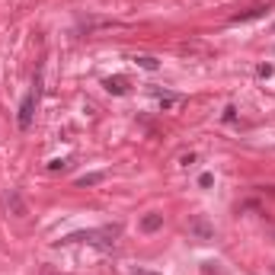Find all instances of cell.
Here are the masks:
<instances>
[{
    "mask_svg": "<svg viewBox=\"0 0 275 275\" xmlns=\"http://www.w3.org/2000/svg\"><path fill=\"white\" fill-rule=\"evenodd\" d=\"M122 234V227L112 224V227H99V231H80V234H68L61 243H77V240H86V243H99V246H109L112 240Z\"/></svg>",
    "mask_w": 275,
    "mask_h": 275,
    "instance_id": "1",
    "label": "cell"
},
{
    "mask_svg": "<svg viewBox=\"0 0 275 275\" xmlns=\"http://www.w3.org/2000/svg\"><path fill=\"white\" fill-rule=\"evenodd\" d=\"M36 99H39V77H36V83H32V90L23 96V103H19V116H16V122H19V128H29L32 125V116H36Z\"/></svg>",
    "mask_w": 275,
    "mask_h": 275,
    "instance_id": "2",
    "label": "cell"
},
{
    "mask_svg": "<svg viewBox=\"0 0 275 275\" xmlns=\"http://www.w3.org/2000/svg\"><path fill=\"white\" fill-rule=\"evenodd\" d=\"M6 208H10V211L16 214V218H26V214H29V208H26L23 196H19L16 189H10V192H6Z\"/></svg>",
    "mask_w": 275,
    "mask_h": 275,
    "instance_id": "3",
    "label": "cell"
},
{
    "mask_svg": "<svg viewBox=\"0 0 275 275\" xmlns=\"http://www.w3.org/2000/svg\"><path fill=\"white\" fill-rule=\"evenodd\" d=\"M103 86L112 93V96H125V93H128V80H125L122 74H116V77H106Z\"/></svg>",
    "mask_w": 275,
    "mask_h": 275,
    "instance_id": "4",
    "label": "cell"
},
{
    "mask_svg": "<svg viewBox=\"0 0 275 275\" xmlns=\"http://www.w3.org/2000/svg\"><path fill=\"white\" fill-rule=\"evenodd\" d=\"M154 96H157V103L163 106V109H176V106L183 103L179 93H166V90H154Z\"/></svg>",
    "mask_w": 275,
    "mask_h": 275,
    "instance_id": "5",
    "label": "cell"
},
{
    "mask_svg": "<svg viewBox=\"0 0 275 275\" xmlns=\"http://www.w3.org/2000/svg\"><path fill=\"white\" fill-rule=\"evenodd\" d=\"M160 227H163V214L151 211V214L141 218V231H144V234H154V231H160Z\"/></svg>",
    "mask_w": 275,
    "mask_h": 275,
    "instance_id": "6",
    "label": "cell"
},
{
    "mask_svg": "<svg viewBox=\"0 0 275 275\" xmlns=\"http://www.w3.org/2000/svg\"><path fill=\"white\" fill-rule=\"evenodd\" d=\"M259 16H266V6H250L243 13H234L231 23H250V19H259Z\"/></svg>",
    "mask_w": 275,
    "mask_h": 275,
    "instance_id": "7",
    "label": "cell"
},
{
    "mask_svg": "<svg viewBox=\"0 0 275 275\" xmlns=\"http://www.w3.org/2000/svg\"><path fill=\"white\" fill-rule=\"evenodd\" d=\"M103 179H106V173H86V176L77 179V186H80V189H86V186H99Z\"/></svg>",
    "mask_w": 275,
    "mask_h": 275,
    "instance_id": "8",
    "label": "cell"
},
{
    "mask_svg": "<svg viewBox=\"0 0 275 275\" xmlns=\"http://www.w3.org/2000/svg\"><path fill=\"white\" fill-rule=\"evenodd\" d=\"M192 234H196V237H202V240H208V237H211L214 231H211V227L205 224L202 218H196V221H192Z\"/></svg>",
    "mask_w": 275,
    "mask_h": 275,
    "instance_id": "9",
    "label": "cell"
},
{
    "mask_svg": "<svg viewBox=\"0 0 275 275\" xmlns=\"http://www.w3.org/2000/svg\"><path fill=\"white\" fill-rule=\"evenodd\" d=\"M135 64H138V68H144V71H157L160 68V61H157V58H151V55H138Z\"/></svg>",
    "mask_w": 275,
    "mask_h": 275,
    "instance_id": "10",
    "label": "cell"
},
{
    "mask_svg": "<svg viewBox=\"0 0 275 275\" xmlns=\"http://www.w3.org/2000/svg\"><path fill=\"white\" fill-rule=\"evenodd\" d=\"M198 186H202V189H211V186H214V176H211V173H202V176H198Z\"/></svg>",
    "mask_w": 275,
    "mask_h": 275,
    "instance_id": "11",
    "label": "cell"
},
{
    "mask_svg": "<svg viewBox=\"0 0 275 275\" xmlns=\"http://www.w3.org/2000/svg\"><path fill=\"white\" fill-rule=\"evenodd\" d=\"M64 166H68V160H51V163H48V170L55 173V170H64Z\"/></svg>",
    "mask_w": 275,
    "mask_h": 275,
    "instance_id": "12",
    "label": "cell"
},
{
    "mask_svg": "<svg viewBox=\"0 0 275 275\" xmlns=\"http://www.w3.org/2000/svg\"><path fill=\"white\" fill-rule=\"evenodd\" d=\"M259 77H272V64H259Z\"/></svg>",
    "mask_w": 275,
    "mask_h": 275,
    "instance_id": "13",
    "label": "cell"
},
{
    "mask_svg": "<svg viewBox=\"0 0 275 275\" xmlns=\"http://www.w3.org/2000/svg\"><path fill=\"white\" fill-rule=\"evenodd\" d=\"M42 275H51V269H48V266H45V269H42Z\"/></svg>",
    "mask_w": 275,
    "mask_h": 275,
    "instance_id": "14",
    "label": "cell"
},
{
    "mask_svg": "<svg viewBox=\"0 0 275 275\" xmlns=\"http://www.w3.org/2000/svg\"><path fill=\"white\" fill-rule=\"evenodd\" d=\"M272 36H275V26H272Z\"/></svg>",
    "mask_w": 275,
    "mask_h": 275,
    "instance_id": "15",
    "label": "cell"
}]
</instances>
